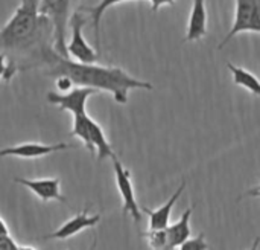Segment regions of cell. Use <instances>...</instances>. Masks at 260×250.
<instances>
[{"label": "cell", "mask_w": 260, "mask_h": 250, "mask_svg": "<svg viewBox=\"0 0 260 250\" xmlns=\"http://www.w3.org/2000/svg\"><path fill=\"white\" fill-rule=\"evenodd\" d=\"M113 160V166H114V174H116V183H117V189L122 196L123 200V215L131 214L133 218L139 223L142 215H140V206L136 200V194H134V186L131 182V173L122 165V162L116 157L111 159Z\"/></svg>", "instance_id": "7"}, {"label": "cell", "mask_w": 260, "mask_h": 250, "mask_svg": "<svg viewBox=\"0 0 260 250\" xmlns=\"http://www.w3.org/2000/svg\"><path fill=\"white\" fill-rule=\"evenodd\" d=\"M40 0H21L12 17L0 29V52L9 60L27 63L44 46H53V27L38 11Z\"/></svg>", "instance_id": "2"}, {"label": "cell", "mask_w": 260, "mask_h": 250, "mask_svg": "<svg viewBox=\"0 0 260 250\" xmlns=\"http://www.w3.org/2000/svg\"><path fill=\"white\" fill-rule=\"evenodd\" d=\"M235 21L230 32L224 37L218 49H222L233 37L241 32H259L260 34V0H235Z\"/></svg>", "instance_id": "4"}, {"label": "cell", "mask_w": 260, "mask_h": 250, "mask_svg": "<svg viewBox=\"0 0 260 250\" xmlns=\"http://www.w3.org/2000/svg\"><path fill=\"white\" fill-rule=\"evenodd\" d=\"M69 8L70 0H40L38 11L41 15L47 17L53 27V50L69 58L67 41H66V27L69 23Z\"/></svg>", "instance_id": "3"}, {"label": "cell", "mask_w": 260, "mask_h": 250, "mask_svg": "<svg viewBox=\"0 0 260 250\" xmlns=\"http://www.w3.org/2000/svg\"><path fill=\"white\" fill-rule=\"evenodd\" d=\"M46 67L49 76L66 75L72 79L73 86L90 87L98 92L104 90L113 95L117 104L128 102V93L133 89L152 90V84L131 76L120 67L98 66L94 63H75L70 58L61 57L53 50V46H44L30 57L24 69L35 66Z\"/></svg>", "instance_id": "1"}, {"label": "cell", "mask_w": 260, "mask_h": 250, "mask_svg": "<svg viewBox=\"0 0 260 250\" xmlns=\"http://www.w3.org/2000/svg\"><path fill=\"white\" fill-rule=\"evenodd\" d=\"M17 183L29 188L40 200L49 202V200H58V202H66V199L59 192V179H37V180H29V179H15Z\"/></svg>", "instance_id": "10"}, {"label": "cell", "mask_w": 260, "mask_h": 250, "mask_svg": "<svg viewBox=\"0 0 260 250\" xmlns=\"http://www.w3.org/2000/svg\"><path fill=\"white\" fill-rule=\"evenodd\" d=\"M101 215H88V208H85L82 212H79L78 215H75L73 218H70L67 223H64L58 231L49 234L44 237V240H67L73 235H76L78 232H81L85 228H93L99 223Z\"/></svg>", "instance_id": "9"}, {"label": "cell", "mask_w": 260, "mask_h": 250, "mask_svg": "<svg viewBox=\"0 0 260 250\" xmlns=\"http://www.w3.org/2000/svg\"><path fill=\"white\" fill-rule=\"evenodd\" d=\"M56 87L61 90V92H69V90H72V87H73V82H72V79L69 78V76H66V75H61V76H56Z\"/></svg>", "instance_id": "21"}, {"label": "cell", "mask_w": 260, "mask_h": 250, "mask_svg": "<svg viewBox=\"0 0 260 250\" xmlns=\"http://www.w3.org/2000/svg\"><path fill=\"white\" fill-rule=\"evenodd\" d=\"M259 243H260V238L257 237V238L254 240V243H253V246H251V249H250V250H257V249H259Z\"/></svg>", "instance_id": "26"}, {"label": "cell", "mask_w": 260, "mask_h": 250, "mask_svg": "<svg viewBox=\"0 0 260 250\" xmlns=\"http://www.w3.org/2000/svg\"><path fill=\"white\" fill-rule=\"evenodd\" d=\"M193 212V208H189L184 211V214L180 217V220L171 226L166 228V234L169 238V244L172 250H175L180 244H183L186 240L190 238V215Z\"/></svg>", "instance_id": "14"}, {"label": "cell", "mask_w": 260, "mask_h": 250, "mask_svg": "<svg viewBox=\"0 0 260 250\" xmlns=\"http://www.w3.org/2000/svg\"><path fill=\"white\" fill-rule=\"evenodd\" d=\"M70 145L69 144H38V142H26V144H20L15 147H8L0 150V157H8V156H14V157H20V159H38V157H44L47 154H52L55 151H61V150H67Z\"/></svg>", "instance_id": "8"}, {"label": "cell", "mask_w": 260, "mask_h": 250, "mask_svg": "<svg viewBox=\"0 0 260 250\" xmlns=\"http://www.w3.org/2000/svg\"><path fill=\"white\" fill-rule=\"evenodd\" d=\"M123 2H129V0H101L94 6H81L79 8V12H85L91 18L93 29H94V41H96L98 50H99V46H101V20H102L105 11L108 8H111V6L123 3Z\"/></svg>", "instance_id": "15"}, {"label": "cell", "mask_w": 260, "mask_h": 250, "mask_svg": "<svg viewBox=\"0 0 260 250\" xmlns=\"http://www.w3.org/2000/svg\"><path fill=\"white\" fill-rule=\"evenodd\" d=\"M142 237H145L148 240V244L152 250H172L169 244V238L166 234V228L165 229H149L148 232L142 234Z\"/></svg>", "instance_id": "18"}, {"label": "cell", "mask_w": 260, "mask_h": 250, "mask_svg": "<svg viewBox=\"0 0 260 250\" xmlns=\"http://www.w3.org/2000/svg\"><path fill=\"white\" fill-rule=\"evenodd\" d=\"M88 119L90 116L85 115H79V116H73V128H72V136L78 137L79 141H82V144L85 145V148L93 154V145L90 142V134H88Z\"/></svg>", "instance_id": "17"}, {"label": "cell", "mask_w": 260, "mask_h": 250, "mask_svg": "<svg viewBox=\"0 0 260 250\" xmlns=\"http://www.w3.org/2000/svg\"><path fill=\"white\" fill-rule=\"evenodd\" d=\"M0 235H9L8 226H6V223L2 218H0Z\"/></svg>", "instance_id": "25"}, {"label": "cell", "mask_w": 260, "mask_h": 250, "mask_svg": "<svg viewBox=\"0 0 260 250\" xmlns=\"http://www.w3.org/2000/svg\"><path fill=\"white\" fill-rule=\"evenodd\" d=\"M245 196H248V197H260V185L256 186V188H253V189H250L248 192H245Z\"/></svg>", "instance_id": "24"}, {"label": "cell", "mask_w": 260, "mask_h": 250, "mask_svg": "<svg viewBox=\"0 0 260 250\" xmlns=\"http://www.w3.org/2000/svg\"><path fill=\"white\" fill-rule=\"evenodd\" d=\"M99 93L94 89L90 87H76L72 89L66 93H55V92H49L47 93V101L50 104L58 105L61 110L64 112H70L73 116H79V115H85V107H87V101L90 96Z\"/></svg>", "instance_id": "6"}, {"label": "cell", "mask_w": 260, "mask_h": 250, "mask_svg": "<svg viewBox=\"0 0 260 250\" xmlns=\"http://www.w3.org/2000/svg\"><path fill=\"white\" fill-rule=\"evenodd\" d=\"M186 189V180L181 182V185L178 186V189L172 194V197L163 205L160 206L158 209L155 211H151L149 208L146 206H142L140 209L148 214L149 217V229H165L169 226V218H171V212H172V208L175 206V203L178 202L180 196L183 194V191Z\"/></svg>", "instance_id": "11"}, {"label": "cell", "mask_w": 260, "mask_h": 250, "mask_svg": "<svg viewBox=\"0 0 260 250\" xmlns=\"http://www.w3.org/2000/svg\"><path fill=\"white\" fill-rule=\"evenodd\" d=\"M207 34V9L206 0H193L190 18L187 23V32L184 41H197Z\"/></svg>", "instance_id": "12"}, {"label": "cell", "mask_w": 260, "mask_h": 250, "mask_svg": "<svg viewBox=\"0 0 260 250\" xmlns=\"http://www.w3.org/2000/svg\"><path fill=\"white\" fill-rule=\"evenodd\" d=\"M227 67L232 72L235 84L244 87L245 90H248L250 93H253L256 96H260V79L254 73H251L250 70H247L241 66H235L232 63H227Z\"/></svg>", "instance_id": "16"}, {"label": "cell", "mask_w": 260, "mask_h": 250, "mask_svg": "<svg viewBox=\"0 0 260 250\" xmlns=\"http://www.w3.org/2000/svg\"><path fill=\"white\" fill-rule=\"evenodd\" d=\"M0 250H20L9 235H0Z\"/></svg>", "instance_id": "22"}, {"label": "cell", "mask_w": 260, "mask_h": 250, "mask_svg": "<svg viewBox=\"0 0 260 250\" xmlns=\"http://www.w3.org/2000/svg\"><path fill=\"white\" fill-rule=\"evenodd\" d=\"M180 250H209V244L204 240V234H200L197 238H189L178 246Z\"/></svg>", "instance_id": "20"}, {"label": "cell", "mask_w": 260, "mask_h": 250, "mask_svg": "<svg viewBox=\"0 0 260 250\" xmlns=\"http://www.w3.org/2000/svg\"><path fill=\"white\" fill-rule=\"evenodd\" d=\"M149 2H151V8L154 12H157L161 6H166V5L174 6V3H175V0H149Z\"/></svg>", "instance_id": "23"}, {"label": "cell", "mask_w": 260, "mask_h": 250, "mask_svg": "<svg viewBox=\"0 0 260 250\" xmlns=\"http://www.w3.org/2000/svg\"><path fill=\"white\" fill-rule=\"evenodd\" d=\"M85 24V17L78 11L70 18L72 35L70 41L67 43V53L69 58H75L78 63H96L99 58V52L94 50L84 38L82 26Z\"/></svg>", "instance_id": "5"}, {"label": "cell", "mask_w": 260, "mask_h": 250, "mask_svg": "<svg viewBox=\"0 0 260 250\" xmlns=\"http://www.w3.org/2000/svg\"><path fill=\"white\" fill-rule=\"evenodd\" d=\"M94 246H96V241H94V243H93V246H91V247H90V250H94Z\"/></svg>", "instance_id": "28"}, {"label": "cell", "mask_w": 260, "mask_h": 250, "mask_svg": "<svg viewBox=\"0 0 260 250\" xmlns=\"http://www.w3.org/2000/svg\"><path fill=\"white\" fill-rule=\"evenodd\" d=\"M17 70H18L17 63L14 60H8V57L3 52H0V81L8 82L15 75Z\"/></svg>", "instance_id": "19"}, {"label": "cell", "mask_w": 260, "mask_h": 250, "mask_svg": "<svg viewBox=\"0 0 260 250\" xmlns=\"http://www.w3.org/2000/svg\"><path fill=\"white\" fill-rule=\"evenodd\" d=\"M20 250H35V249H34V247H27V246H21Z\"/></svg>", "instance_id": "27"}, {"label": "cell", "mask_w": 260, "mask_h": 250, "mask_svg": "<svg viewBox=\"0 0 260 250\" xmlns=\"http://www.w3.org/2000/svg\"><path fill=\"white\" fill-rule=\"evenodd\" d=\"M88 134H90V142H91L93 150L96 153L98 162H102L105 159L116 157V154H114L110 142L105 137V133H104L102 127L96 121H93L91 118L88 119Z\"/></svg>", "instance_id": "13"}]
</instances>
